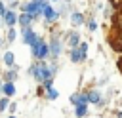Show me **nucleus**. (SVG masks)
Returning <instances> with one entry per match:
<instances>
[{
	"instance_id": "nucleus-1",
	"label": "nucleus",
	"mask_w": 122,
	"mask_h": 118,
	"mask_svg": "<svg viewBox=\"0 0 122 118\" xmlns=\"http://www.w3.org/2000/svg\"><path fill=\"white\" fill-rule=\"evenodd\" d=\"M30 70H32V74H34L40 82L50 80V78H51V72H53L46 63H36V65H32V67H30Z\"/></svg>"
},
{
	"instance_id": "nucleus-2",
	"label": "nucleus",
	"mask_w": 122,
	"mask_h": 118,
	"mask_svg": "<svg viewBox=\"0 0 122 118\" xmlns=\"http://www.w3.org/2000/svg\"><path fill=\"white\" fill-rule=\"evenodd\" d=\"M30 48H32V55H34L36 59H46L48 53H50V48H48V44H46L42 38H36V42H34Z\"/></svg>"
},
{
	"instance_id": "nucleus-3",
	"label": "nucleus",
	"mask_w": 122,
	"mask_h": 118,
	"mask_svg": "<svg viewBox=\"0 0 122 118\" xmlns=\"http://www.w3.org/2000/svg\"><path fill=\"white\" fill-rule=\"evenodd\" d=\"M21 10H23V13H29V15H32V17H38V15H40L38 4H34V2H27V4H23Z\"/></svg>"
},
{
	"instance_id": "nucleus-4",
	"label": "nucleus",
	"mask_w": 122,
	"mask_h": 118,
	"mask_svg": "<svg viewBox=\"0 0 122 118\" xmlns=\"http://www.w3.org/2000/svg\"><path fill=\"white\" fill-rule=\"evenodd\" d=\"M23 42L29 44V46H32V44L36 42V34L32 32V29H29V27L23 29Z\"/></svg>"
},
{
	"instance_id": "nucleus-5",
	"label": "nucleus",
	"mask_w": 122,
	"mask_h": 118,
	"mask_svg": "<svg viewBox=\"0 0 122 118\" xmlns=\"http://www.w3.org/2000/svg\"><path fill=\"white\" fill-rule=\"evenodd\" d=\"M48 48H50V51H51V55H55V57H57V55L61 53V42H59V38H57V36H53Z\"/></svg>"
},
{
	"instance_id": "nucleus-6",
	"label": "nucleus",
	"mask_w": 122,
	"mask_h": 118,
	"mask_svg": "<svg viewBox=\"0 0 122 118\" xmlns=\"http://www.w3.org/2000/svg\"><path fill=\"white\" fill-rule=\"evenodd\" d=\"M42 15H44V19H46L48 23H51V21H55V19H57V13L53 11V8H51L50 4H48V6L44 8V11H42Z\"/></svg>"
},
{
	"instance_id": "nucleus-7",
	"label": "nucleus",
	"mask_w": 122,
	"mask_h": 118,
	"mask_svg": "<svg viewBox=\"0 0 122 118\" xmlns=\"http://www.w3.org/2000/svg\"><path fill=\"white\" fill-rule=\"evenodd\" d=\"M84 57H86V53H84L80 48H72V51H71V61L78 63V61H82Z\"/></svg>"
},
{
	"instance_id": "nucleus-8",
	"label": "nucleus",
	"mask_w": 122,
	"mask_h": 118,
	"mask_svg": "<svg viewBox=\"0 0 122 118\" xmlns=\"http://www.w3.org/2000/svg\"><path fill=\"white\" fill-rule=\"evenodd\" d=\"M2 19L6 21V25H8V27H13V25H15V21H17V17H15V13H13V11H6V15H4Z\"/></svg>"
},
{
	"instance_id": "nucleus-9",
	"label": "nucleus",
	"mask_w": 122,
	"mask_h": 118,
	"mask_svg": "<svg viewBox=\"0 0 122 118\" xmlns=\"http://www.w3.org/2000/svg\"><path fill=\"white\" fill-rule=\"evenodd\" d=\"M32 19H34V17H32V15H29V13H21V15L17 17V21H19V23L23 25V29H25V27H29Z\"/></svg>"
},
{
	"instance_id": "nucleus-10",
	"label": "nucleus",
	"mask_w": 122,
	"mask_h": 118,
	"mask_svg": "<svg viewBox=\"0 0 122 118\" xmlns=\"http://www.w3.org/2000/svg\"><path fill=\"white\" fill-rule=\"evenodd\" d=\"M71 23H72V25H82V23H84V15L74 11V13L71 15Z\"/></svg>"
},
{
	"instance_id": "nucleus-11",
	"label": "nucleus",
	"mask_w": 122,
	"mask_h": 118,
	"mask_svg": "<svg viewBox=\"0 0 122 118\" xmlns=\"http://www.w3.org/2000/svg\"><path fill=\"white\" fill-rule=\"evenodd\" d=\"M78 42H80V34H78V32H71V34H69V44H71L72 48H76Z\"/></svg>"
},
{
	"instance_id": "nucleus-12",
	"label": "nucleus",
	"mask_w": 122,
	"mask_h": 118,
	"mask_svg": "<svg viewBox=\"0 0 122 118\" xmlns=\"http://www.w3.org/2000/svg\"><path fill=\"white\" fill-rule=\"evenodd\" d=\"M2 91H4L6 95H13V93H15V88H13L11 82H6V84L2 86Z\"/></svg>"
},
{
	"instance_id": "nucleus-13",
	"label": "nucleus",
	"mask_w": 122,
	"mask_h": 118,
	"mask_svg": "<svg viewBox=\"0 0 122 118\" xmlns=\"http://www.w3.org/2000/svg\"><path fill=\"white\" fill-rule=\"evenodd\" d=\"M4 63H6L8 67H13V53H11V51H6V55H4Z\"/></svg>"
},
{
	"instance_id": "nucleus-14",
	"label": "nucleus",
	"mask_w": 122,
	"mask_h": 118,
	"mask_svg": "<svg viewBox=\"0 0 122 118\" xmlns=\"http://www.w3.org/2000/svg\"><path fill=\"white\" fill-rule=\"evenodd\" d=\"M86 97H88V101H92V103H99V93H97V91H90V93H86Z\"/></svg>"
},
{
	"instance_id": "nucleus-15",
	"label": "nucleus",
	"mask_w": 122,
	"mask_h": 118,
	"mask_svg": "<svg viewBox=\"0 0 122 118\" xmlns=\"http://www.w3.org/2000/svg\"><path fill=\"white\" fill-rule=\"evenodd\" d=\"M74 114H76L78 118H82V116L86 114V105H76V110H74Z\"/></svg>"
},
{
	"instance_id": "nucleus-16",
	"label": "nucleus",
	"mask_w": 122,
	"mask_h": 118,
	"mask_svg": "<svg viewBox=\"0 0 122 118\" xmlns=\"http://www.w3.org/2000/svg\"><path fill=\"white\" fill-rule=\"evenodd\" d=\"M114 25H116V29H118V30H120V32H122V13H120V15H116V17H114Z\"/></svg>"
},
{
	"instance_id": "nucleus-17",
	"label": "nucleus",
	"mask_w": 122,
	"mask_h": 118,
	"mask_svg": "<svg viewBox=\"0 0 122 118\" xmlns=\"http://www.w3.org/2000/svg\"><path fill=\"white\" fill-rule=\"evenodd\" d=\"M48 97H50V99H55V97H57V91H55L53 88H50V89H48Z\"/></svg>"
},
{
	"instance_id": "nucleus-18",
	"label": "nucleus",
	"mask_w": 122,
	"mask_h": 118,
	"mask_svg": "<svg viewBox=\"0 0 122 118\" xmlns=\"http://www.w3.org/2000/svg\"><path fill=\"white\" fill-rule=\"evenodd\" d=\"M13 78H15V72H13V70H10V72L6 74V80H8V82H11Z\"/></svg>"
},
{
	"instance_id": "nucleus-19",
	"label": "nucleus",
	"mask_w": 122,
	"mask_h": 118,
	"mask_svg": "<svg viewBox=\"0 0 122 118\" xmlns=\"http://www.w3.org/2000/svg\"><path fill=\"white\" fill-rule=\"evenodd\" d=\"M8 107V99H0V110H4Z\"/></svg>"
},
{
	"instance_id": "nucleus-20",
	"label": "nucleus",
	"mask_w": 122,
	"mask_h": 118,
	"mask_svg": "<svg viewBox=\"0 0 122 118\" xmlns=\"http://www.w3.org/2000/svg\"><path fill=\"white\" fill-rule=\"evenodd\" d=\"M6 11H8V10H6V6L0 2V17H4V15H6Z\"/></svg>"
},
{
	"instance_id": "nucleus-21",
	"label": "nucleus",
	"mask_w": 122,
	"mask_h": 118,
	"mask_svg": "<svg viewBox=\"0 0 122 118\" xmlns=\"http://www.w3.org/2000/svg\"><path fill=\"white\" fill-rule=\"evenodd\" d=\"M88 29H90V30H95V29H97V25H95L93 21H88Z\"/></svg>"
},
{
	"instance_id": "nucleus-22",
	"label": "nucleus",
	"mask_w": 122,
	"mask_h": 118,
	"mask_svg": "<svg viewBox=\"0 0 122 118\" xmlns=\"http://www.w3.org/2000/svg\"><path fill=\"white\" fill-rule=\"evenodd\" d=\"M8 40H10V42H11V40H15V30H13V29L10 30V34H8Z\"/></svg>"
},
{
	"instance_id": "nucleus-23",
	"label": "nucleus",
	"mask_w": 122,
	"mask_h": 118,
	"mask_svg": "<svg viewBox=\"0 0 122 118\" xmlns=\"http://www.w3.org/2000/svg\"><path fill=\"white\" fill-rule=\"evenodd\" d=\"M80 49L86 53V51H88V44H80Z\"/></svg>"
},
{
	"instance_id": "nucleus-24",
	"label": "nucleus",
	"mask_w": 122,
	"mask_h": 118,
	"mask_svg": "<svg viewBox=\"0 0 122 118\" xmlns=\"http://www.w3.org/2000/svg\"><path fill=\"white\" fill-rule=\"evenodd\" d=\"M120 2H122V0H112V6H118Z\"/></svg>"
},
{
	"instance_id": "nucleus-25",
	"label": "nucleus",
	"mask_w": 122,
	"mask_h": 118,
	"mask_svg": "<svg viewBox=\"0 0 122 118\" xmlns=\"http://www.w3.org/2000/svg\"><path fill=\"white\" fill-rule=\"evenodd\" d=\"M0 91H2V84H0Z\"/></svg>"
},
{
	"instance_id": "nucleus-26",
	"label": "nucleus",
	"mask_w": 122,
	"mask_h": 118,
	"mask_svg": "<svg viewBox=\"0 0 122 118\" xmlns=\"http://www.w3.org/2000/svg\"><path fill=\"white\" fill-rule=\"evenodd\" d=\"M10 118H15V116H10Z\"/></svg>"
},
{
	"instance_id": "nucleus-27",
	"label": "nucleus",
	"mask_w": 122,
	"mask_h": 118,
	"mask_svg": "<svg viewBox=\"0 0 122 118\" xmlns=\"http://www.w3.org/2000/svg\"><path fill=\"white\" fill-rule=\"evenodd\" d=\"M0 44H2V38H0Z\"/></svg>"
},
{
	"instance_id": "nucleus-28",
	"label": "nucleus",
	"mask_w": 122,
	"mask_h": 118,
	"mask_svg": "<svg viewBox=\"0 0 122 118\" xmlns=\"http://www.w3.org/2000/svg\"><path fill=\"white\" fill-rule=\"evenodd\" d=\"M67 2H71V0H67Z\"/></svg>"
}]
</instances>
